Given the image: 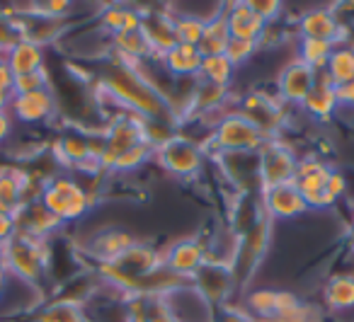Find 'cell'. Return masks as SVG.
<instances>
[{
    "label": "cell",
    "instance_id": "obj_1",
    "mask_svg": "<svg viewBox=\"0 0 354 322\" xmlns=\"http://www.w3.org/2000/svg\"><path fill=\"white\" fill-rule=\"evenodd\" d=\"M100 88H102L104 97L112 100L122 112L138 114V117H143V119H156V122L175 124L165 100H162L131 66L109 61L104 73L100 75Z\"/></svg>",
    "mask_w": 354,
    "mask_h": 322
},
{
    "label": "cell",
    "instance_id": "obj_2",
    "mask_svg": "<svg viewBox=\"0 0 354 322\" xmlns=\"http://www.w3.org/2000/svg\"><path fill=\"white\" fill-rule=\"evenodd\" d=\"M39 201L61 223H78L95 209V191L73 172H54L41 187Z\"/></svg>",
    "mask_w": 354,
    "mask_h": 322
},
{
    "label": "cell",
    "instance_id": "obj_3",
    "mask_svg": "<svg viewBox=\"0 0 354 322\" xmlns=\"http://www.w3.org/2000/svg\"><path fill=\"white\" fill-rule=\"evenodd\" d=\"M8 264V276L22 281L27 286L39 288L44 278L49 276L51 267V249L49 243L27 238V235L17 233L8 245H3Z\"/></svg>",
    "mask_w": 354,
    "mask_h": 322
},
{
    "label": "cell",
    "instance_id": "obj_4",
    "mask_svg": "<svg viewBox=\"0 0 354 322\" xmlns=\"http://www.w3.org/2000/svg\"><path fill=\"white\" fill-rule=\"evenodd\" d=\"M153 162L162 172L177 177V180H194V177L202 175L204 165H207V155L194 138L177 131L175 136L156 148Z\"/></svg>",
    "mask_w": 354,
    "mask_h": 322
},
{
    "label": "cell",
    "instance_id": "obj_5",
    "mask_svg": "<svg viewBox=\"0 0 354 322\" xmlns=\"http://www.w3.org/2000/svg\"><path fill=\"white\" fill-rule=\"evenodd\" d=\"M296 165H299V155L289 143L281 141V136L267 138L257 148V172H260L262 189L291 184L296 177Z\"/></svg>",
    "mask_w": 354,
    "mask_h": 322
},
{
    "label": "cell",
    "instance_id": "obj_6",
    "mask_svg": "<svg viewBox=\"0 0 354 322\" xmlns=\"http://www.w3.org/2000/svg\"><path fill=\"white\" fill-rule=\"evenodd\" d=\"M333 172V165L323 160L318 155H304L299 158L296 165V177L294 187L301 191L308 211H330L337 201L328 194V177Z\"/></svg>",
    "mask_w": 354,
    "mask_h": 322
},
{
    "label": "cell",
    "instance_id": "obj_7",
    "mask_svg": "<svg viewBox=\"0 0 354 322\" xmlns=\"http://www.w3.org/2000/svg\"><path fill=\"white\" fill-rule=\"evenodd\" d=\"M296 39H320L333 44H347V27L339 22L333 8L313 6L308 10L299 12L291 22Z\"/></svg>",
    "mask_w": 354,
    "mask_h": 322
},
{
    "label": "cell",
    "instance_id": "obj_8",
    "mask_svg": "<svg viewBox=\"0 0 354 322\" xmlns=\"http://www.w3.org/2000/svg\"><path fill=\"white\" fill-rule=\"evenodd\" d=\"M160 252L162 267L183 281H192V276L207 262V245H204V238H197V235L172 240V243L162 245Z\"/></svg>",
    "mask_w": 354,
    "mask_h": 322
},
{
    "label": "cell",
    "instance_id": "obj_9",
    "mask_svg": "<svg viewBox=\"0 0 354 322\" xmlns=\"http://www.w3.org/2000/svg\"><path fill=\"white\" fill-rule=\"evenodd\" d=\"M318 75L313 68H308L306 64H301L299 59L286 61L284 66L279 68L274 80V90L279 102H284L286 107H299L308 93L313 90V85L318 83Z\"/></svg>",
    "mask_w": 354,
    "mask_h": 322
},
{
    "label": "cell",
    "instance_id": "obj_10",
    "mask_svg": "<svg viewBox=\"0 0 354 322\" xmlns=\"http://www.w3.org/2000/svg\"><path fill=\"white\" fill-rule=\"evenodd\" d=\"M192 286L197 288V293L216 310V307L228 305L233 291H236V278L228 264H216V262H204V267L192 276Z\"/></svg>",
    "mask_w": 354,
    "mask_h": 322
},
{
    "label": "cell",
    "instance_id": "obj_11",
    "mask_svg": "<svg viewBox=\"0 0 354 322\" xmlns=\"http://www.w3.org/2000/svg\"><path fill=\"white\" fill-rule=\"evenodd\" d=\"M8 112L12 114L15 124H25V126L49 124L56 117V112H59L54 88L37 90V93H27V95H12Z\"/></svg>",
    "mask_w": 354,
    "mask_h": 322
},
{
    "label": "cell",
    "instance_id": "obj_12",
    "mask_svg": "<svg viewBox=\"0 0 354 322\" xmlns=\"http://www.w3.org/2000/svg\"><path fill=\"white\" fill-rule=\"evenodd\" d=\"M260 206H262V214H265L272 223L296 220L308 214V206H306L301 191L294 187V182H291V184H279V187H270V189H262Z\"/></svg>",
    "mask_w": 354,
    "mask_h": 322
},
{
    "label": "cell",
    "instance_id": "obj_13",
    "mask_svg": "<svg viewBox=\"0 0 354 322\" xmlns=\"http://www.w3.org/2000/svg\"><path fill=\"white\" fill-rule=\"evenodd\" d=\"M133 243H136V238L129 230L117 228V225H102L83 243V252L97 267V264H107L119 259Z\"/></svg>",
    "mask_w": 354,
    "mask_h": 322
},
{
    "label": "cell",
    "instance_id": "obj_14",
    "mask_svg": "<svg viewBox=\"0 0 354 322\" xmlns=\"http://www.w3.org/2000/svg\"><path fill=\"white\" fill-rule=\"evenodd\" d=\"M100 136L93 138L85 131H64L51 146L56 162L66 170L75 172L85 160H90L93 155H100Z\"/></svg>",
    "mask_w": 354,
    "mask_h": 322
},
{
    "label": "cell",
    "instance_id": "obj_15",
    "mask_svg": "<svg viewBox=\"0 0 354 322\" xmlns=\"http://www.w3.org/2000/svg\"><path fill=\"white\" fill-rule=\"evenodd\" d=\"M15 220H17V233L27 235V238L41 240V243H51V238L64 228V223L54 214H49L39 199L22 206L15 214Z\"/></svg>",
    "mask_w": 354,
    "mask_h": 322
},
{
    "label": "cell",
    "instance_id": "obj_16",
    "mask_svg": "<svg viewBox=\"0 0 354 322\" xmlns=\"http://www.w3.org/2000/svg\"><path fill=\"white\" fill-rule=\"evenodd\" d=\"M141 32L146 37L148 46L153 51V59H160L165 51H170L175 41V32H172V12L162 10H143L141 8Z\"/></svg>",
    "mask_w": 354,
    "mask_h": 322
},
{
    "label": "cell",
    "instance_id": "obj_17",
    "mask_svg": "<svg viewBox=\"0 0 354 322\" xmlns=\"http://www.w3.org/2000/svg\"><path fill=\"white\" fill-rule=\"evenodd\" d=\"M158 64L172 80H194L202 68V54L197 46L175 44L158 59Z\"/></svg>",
    "mask_w": 354,
    "mask_h": 322
},
{
    "label": "cell",
    "instance_id": "obj_18",
    "mask_svg": "<svg viewBox=\"0 0 354 322\" xmlns=\"http://www.w3.org/2000/svg\"><path fill=\"white\" fill-rule=\"evenodd\" d=\"M223 15L228 22V32L231 39H245V41H257L265 30V22L252 12L250 3L241 0V3H228L223 6Z\"/></svg>",
    "mask_w": 354,
    "mask_h": 322
},
{
    "label": "cell",
    "instance_id": "obj_19",
    "mask_svg": "<svg viewBox=\"0 0 354 322\" xmlns=\"http://www.w3.org/2000/svg\"><path fill=\"white\" fill-rule=\"evenodd\" d=\"M299 112L304 114V117L313 119V122H328V119H333L335 114L339 112L335 88L323 78V75H318V83L313 85L308 97L299 104Z\"/></svg>",
    "mask_w": 354,
    "mask_h": 322
},
{
    "label": "cell",
    "instance_id": "obj_20",
    "mask_svg": "<svg viewBox=\"0 0 354 322\" xmlns=\"http://www.w3.org/2000/svg\"><path fill=\"white\" fill-rule=\"evenodd\" d=\"M323 305L335 315L354 310V274H333L323 283Z\"/></svg>",
    "mask_w": 354,
    "mask_h": 322
},
{
    "label": "cell",
    "instance_id": "obj_21",
    "mask_svg": "<svg viewBox=\"0 0 354 322\" xmlns=\"http://www.w3.org/2000/svg\"><path fill=\"white\" fill-rule=\"evenodd\" d=\"M44 61H46L44 46L35 44V41H30V39H20L6 56V64L10 66V70H12L15 78L27 75V73H37V70L46 68Z\"/></svg>",
    "mask_w": 354,
    "mask_h": 322
},
{
    "label": "cell",
    "instance_id": "obj_22",
    "mask_svg": "<svg viewBox=\"0 0 354 322\" xmlns=\"http://www.w3.org/2000/svg\"><path fill=\"white\" fill-rule=\"evenodd\" d=\"M100 30L107 37H117L124 32H136L141 30V8H131V6H107L102 12L97 15Z\"/></svg>",
    "mask_w": 354,
    "mask_h": 322
},
{
    "label": "cell",
    "instance_id": "obj_23",
    "mask_svg": "<svg viewBox=\"0 0 354 322\" xmlns=\"http://www.w3.org/2000/svg\"><path fill=\"white\" fill-rule=\"evenodd\" d=\"M262 216L265 214L260 206V194H236L231 214H228V230L236 238H243Z\"/></svg>",
    "mask_w": 354,
    "mask_h": 322
},
{
    "label": "cell",
    "instance_id": "obj_24",
    "mask_svg": "<svg viewBox=\"0 0 354 322\" xmlns=\"http://www.w3.org/2000/svg\"><path fill=\"white\" fill-rule=\"evenodd\" d=\"M32 322H90V317L85 312V303L56 298V301L41 303L32 315Z\"/></svg>",
    "mask_w": 354,
    "mask_h": 322
},
{
    "label": "cell",
    "instance_id": "obj_25",
    "mask_svg": "<svg viewBox=\"0 0 354 322\" xmlns=\"http://www.w3.org/2000/svg\"><path fill=\"white\" fill-rule=\"evenodd\" d=\"M231 41V32H228V22L223 15V8L218 12L207 17V25H204V37L199 41V54L204 56H221L226 51V44Z\"/></svg>",
    "mask_w": 354,
    "mask_h": 322
},
{
    "label": "cell",
    "instance_id": "obj_26",
    "mask_svg": "<svg viewBox=\"0 0 354 322\" xmlns=\"http://www.w3.org/2000/svg\"><path fill=\"white\" fill-rule=\"evenodd\" d=\"M320 75H323L333 88L354 80V46L352 44L335 46L328 59V66H325V70Z\"/></svg>",
    "mask_w": 354,
    "mask_h": 322
},
{
    "label": "cell",
    "instance_id": "obj_27",
    "mask_svg": "<svg viewBox=\"0 0 354 322\" xmlns=\"http://www.w3.org/2000/svg\"><path fill=\"white\" fill-rule=\"evenodd\" d=\"M277 305H279V288H272V286H255L243 298V310H245L252 320L274 317Z\"/></svg>",
    "mask_w": 354,
    "mask_h": 322
},
{
    "label": "cell",
    "instance_id": "obj_28",
    "mask_svg": "<svg viewBox=\"0 0 354 322\" xmlns=\"http://www.w3.org/2000/svg\"><path fill=\"white\" fill-rule=\"evenodd\" d=\"M238 75V68L226 59V56H204L202 59V68H199L197 78L202 83L209 85H218V88H231L233 80Z\"/></svg>",
    "mask_w": 354,
    "mask_h": 322
},
{
    "label": "cell",
    "instance_id": "obj_29",
    "mask_svg": "<svg viewBox=\"0 0 354 322\" xmlns=\"http://www.w3.org/2000/svg\"><path fill=\"white\" fill-rule=\"evenodd\" d=\"M204 25H207V17H202L199 12H172V32L177 44L199 46Z\"/></svg>",
    "mask_w": 354,
    "mask_h": 322
},
{
    "label": "cell",
    "instance_id": "obj_30",
    "mask_svg": "<svg viewBox=\"0 0 354 322\" xmlns=\"http://www.w3.org/2000/svg\"><path fill=\"white\" fill-rule=\"evenodd\" d=\"M335 46H337V44H333V41L296 39V56H294V59H299L301 64H306L308 68H313L315 73H323Z\"/></svg>",
    "mask_w": 354,
    "mask_h": 322
},
{
    "label": "cell",
    "instance_id": "obj_31",
    "mask_svg": "<svg viewBox=\"0 0 354 322\" xmlns=\"http://www.w3.org/2000/svg\"><path fill=\"white\" fill-rule=\"evenodd\" d=\"M153 155H156V148L148 141H143V143H138V146H133L131 151L124 153V155H119L117 160L112 162L109 172H114V175H131V172L141 170L143 165L153 162Z\"/></svg>",
    "mask_w": 354,
    "mask_h": 322
},
{
    "label": "cell",
    "instance_id": "obj_32",
    "mask_svg": "<svg viewBox=\"0 0 354 322\" xmlns=\"http://www.w3.org/2000/svg\"><path fill=\"white\" fill-rule=\"evenodd\" d=\"M22 39L20 15L10 10H0V59H6L8 51Z\"/></svg>",
    "mask_w": 354,
    "mask_h": 322
},
{
    "label": "cell",
    "instance_id": "obj_33",
    "mask_svg": "<svg viewBox=\"0 0 354 322\" xmlns=\"http://www.w3.org/2000/svg\"><path fill=\"white\" fill-rule=\"evenodd\" d=\"M257 54H260V49H257V41H245V39H231L226 44V51H223V56H226V59L231 61L236 68L248 66Z\"/></svg>",
    "mask_w": 354,
    "mask_h": 322
},
{
    "label": "cell",
    "instance_id": "obj_34",
    "mask_svg": "<svg viewBox=\"0 0 354 322\" xmlns=\"http://www.w3.org/2000/svg\"><path fill=\"white\" fill-rule=\"evenodd\" d=\"M143 317H146L148 322H177L175 312L170 310L165 296H153V293H148V296H146Z\"/></svg>",
    "mask_w": 354,
    "mask_h": 322
},
{
    "label": "cell",
    "instance_id": "obj_35",
    "mask_svg": "<svg viewBox=\"0 0 354 322\" xmlns=\"http://www.w3.org/2000/svg\"><path fill=\"white\" fill-rule=\"evenodd\" d=\"M71 3L68 0H49V3H35L32 12H20V15H37L46 17V20H66L71 15Z\"/></svg>",
    "mask_w": 354,
    "mask_h": 322
},
{
    "label": "cell",
    "instance_id": "obj_36",
    "mask_svg": "<svg viewBox=\"0 0 354 322\" xmlns=\"http://www.w3.org/2000/svg\"><path fill=\"white\" fill-rule=\"evenodd\" d=\"M46 88H51V78H49V70L46 68L15 78V95L37 93V90H46Z\"/></svg>",
    "mask_w": 354,
    "mask_h": 322
},
{
    "label": "cell",
    "instance_id": "obj_37",
    "mask_svg": "<svg viewBox=\"0 0 354 322\" xmlns=\"http://www.w3.org/2000/svg\"><path fill=\"white\" fill-rule=\"evenodd\" d=\"M250 8L262 22H279L284 20V6L277 0H250Z\"/></svg>",
    "mask_w": 354,
    "mask_h": 322
},
{
    "label": "cell",
    "instance_id": "obj_38",
    "mask_svg": "<svg viewBox=\"0 0 354 322\" xmlns=\"http://www.w3.org/2000/svg\"><path fill=\"white\" fill-rule=\"evenodd\" d=\"M15 95V75H12L10 66L6 64V59H0V100L10 102Z\"/></svg>",
    "mask_w": 354,
    "mask_h": 322
},
{
    "label": "cell",
    "instance_id": "obj_39",
    "mask_svg": "<svg viewBox=\"0 0 354 322\" xmlns=\"http://www.w3.org/2000/svg\"><path fill=\"white\" fill-rule=\"evenodd\" d=\"M17 235V220L12 214H6V211H0V247L8 245L12 238Z\"/></svg>",
    "mask_w": 354,
    "mask_h": 322
},
{
    "label": "cell",
    "instance_id": "obj_40",
    "mask_svg": "<svg viewBox=\"0 0 354 322\" xmlns=\"http://www.w3.org/2000/svg\"><path fill=\"white\" fill-rule=\"evenodd\" d=\"M335 95H337L339 109H354V80H349V83H344V85H337Z\"/></svg>",
    "mask_w": 354,
    "mask_h": 322
},
{
    "label": "cell",
    "instance_id": "obj_41",
    "mask_svg": "<svg viewBox=\"0 0 354 322\" xmlns=\"http://www.w3.org/2000/svg\"><path fill=\"white\" fill-rule=\"evenodd\" d=\"M12 288H15V278L3 276V274H0V315H6V310H8V301H10Z\"/></svg>",
    "mask_w": 354,
    "mask_h": 322
},
{
    "label": "cell",
    "instance_id": "obj_42",
    "mask_svg": "<svg viewBox=\"0 0 354 322\" xmlns=\"http://www.w3.org/2000/svg\"><path fill=\"white\" fill-rule=\"evenodd\" d=\"M12 131H15V119H12V114L8 112V109H3V112H0V146L8 143Z\"/></svg>",
    "mask_w": 354,
    "mask_h": 322
},
{
    "label": "cell",
    "instance_id": "obj_43",
    "mask_svg": "<svg viewBox=\"0 0 354 322\" xmlns=\"http://www.w3.org/2000/svg\"><path fill=\"white\" fill-rule=\"evenodd\" d=\"M0 274L8 276V264H6V252H3V247H0Z\"/></svg>",
    "mask_w": 354,
    "mask_h": 322
},
{
    "label": "cell",
    "instance_id": "obj_44",
    "mask_svg": "<svg viewBox=\"0 0 354 322\" xmlns=\"http://www.w3.org/2000/svg\"><path fill=\"white\" fill-rule=\"evenodd\" d=\"M347 44L354 46V22L349 25V30H347Z\"/></svg>",
    "mask_w": 354,
    "mask_h": 322
},
{
    "label": "cell",
    "instance_id": "obj_45",
    "mask_svg": "<svg viewBox=\"0 0 354 322\" xmlns=\"http://www.w3.org/2000/svg\"><path fill=\"white\" fill-rule=\"evenodd\" d=\"M127 322H148L146 317H127Z\"/></svg>",
    "mask_w": 354,
    "mask_h": 322
},
{
    "label": "cell",
    "instance_id": "obj_46",
    "mask_svg": "<svg viewBox=\"0 0 354 322\" xmlns=\"http://www.w3.org/2000/svg\"><path fill=\"white\" fill-rule=\"evenodd\" d=\"M349 249H352V254H354V235H349Z\"/></svg>",
    "mask_w": 354,
    "mask_h": 322
},
{
    "label": "cell",
    "instance_id": "obj_47",
    "mask_svg": "<svg viewBox=\"0 0 354 322\" xmlns=\"http://www.w3.org/2000/svg\"><path fill=\"white\" fill-rule=\"evenodd\" d=\"M349 235H354V214H352V223H349Z\"/></svg>",
    "mask_w": 354,
    "mask_h": 322
},
{
    "label": "cell",
    "instance_id": "obj_48",
    "mask_svg": "<svg viewBox=\"0 0 354 322\" xmlns=\"http://www.w3.org/2000/svg\"><path fill=\"white\" fill-rule=\"evenodd\" d=\"M8 322H10V320H8Z\"/></svg>",
    "mask_w": 354,
    "mask_h": 322
}]
</instances>
